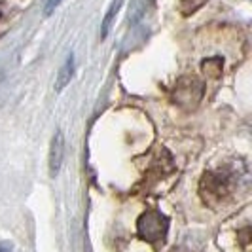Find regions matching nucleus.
Here are the masks:
<instances>
[{
  "instance_id": "1",
  "label": "nucleus",
  "mask_w": 252,
  "mask_h": 252,
  "mask_svg": "<svg viewBox=\"0 0 252 252\" xmlns=\"http://www.w3.org/2000/svg\"><path fill=\"white\" fill-rule=\"evenodd\" d=\"M137 229L139 235L148 243H159L165 239L167 229H169V220L158 211H146L139 216L137 220Z\"/></svg>"
},
{
  "instance_id": "3",
  "label": "nucleus",
  "mask_w": 252,
  "mask_h": 252,
  "mask_svg": "<svg viewBox=\"0 0 252 252\" xmlns=\"http://www.w3.org/2000/svg\"><path fill=\"white\" fill-rule=\"evenodd\" d=\"M201 193L205 201H220L229 193V177L222 173H207L201 180Z\"/></svg>"
},
{
  "instance_id": "4",
  "label": "nucleus",
  "mask_w": 252,
  "mask_h": 252,
  "mask_svg": "<svg viewBox=\"0 0 252 252\" xmlns=\"http://www.w3.org/2000/svg\"><path fill=\"white\" fill-rule=\"evenodd\" d=\"M63 156H64V140L63 135L57 131L55 137L51 139V146H50V175L55 177L61 169V163H63Z\"/></svg>"
},
{
  "instance_id": "8",
  "label": "nucleus",
  "mask_w": 252,
  "mask_h": 252,
  "mask_svg": "<svg viewBox=\"0 0 252 252\" xmlns=\"http://www.w3.org/2000/svg\"><path fill=\"white\" fill-rule=\"evenodd\" d=\"M209 0H178V10L182 15H191L195 13L199 8H203Z\"/></svg>"
},
{
  "instance_id": "6",
  "label": "nucleus",
  "mask_w": 252,
  "mask_h": 252,
  "mask_svg": "<svg viewBox=\"0 0 252 252\" xmlns=\"http://www.w3.org/2000/svg\"><path fill=\"white\" fill-rule=\"evenodd\" d=\"M122 4H124V0H114L112 4H110V8H108V12L104 15V19H102V25H101V38H106L108 34V31H110V27H112L114 19H116V15L120 12V8H122Z\"/></svg>"
},
{
  "instance_id": "2",
  "label": "nucleus",
  "mask_w": 252,
  "mask_h": 252,
  "mask_svg": "<svg viewBox=\"0 0 252 252\" xmlns=\"http://www.w3.org/2000/svg\"><path fill=\"white\" fill-rule=\"evenodd\" d=\"M203 97V84L193 76H184L177 82L175 101L182 106H193Z\"/></svg>"
},
{
  "instance_id": "9",
  "label": "nucleus",
  "mask_w": 252,
  "mask_h": 252,
  "mask_svg": "<svg viewBox=\"0 0 252 252\" xmlns=\"http://www.w3.org/2000/svg\"><path fill=\"white\" fill-rule=\"evenodd\" d=\"M59 2H61V0H48V2H46V8H44L46 15H50V13L59 6Z\"/></svg>"
},
{
  "instance_id": "7",
  "label": "nucleus",
  "mask_w": 252,
  "mask_h": 252,
  "mask_svg": "<svg viewBox=\"0 0 252 252\" xmlns=\"http://www.w3.org/2000/svg\"><path fill=\"white\" fill-rule=\"evenodd\" d=\"M222 68H224V61H222L220 57L207 59V61H203V64H201V70L207 76H211V78H218V76L222 74Z\"/></svg>"
},
{
  "instance_id": "5",
  "label": "nucleus",
  "mask_w": 252,
  "mask_h": 252,
  "mask_svg": "<svg viewBox=\"0 0 252 252\" xmlns=\"http://www.w3.org/2000/svg\"><path fill=\"white\" fill-rule=\"evenodd\" d=\"M72 72H74V59H72V55L64 61V64L61 66V70H59V74L55 78V91H63L68 84H70V78H72Z\"/></svg>"
}]
</instances>
